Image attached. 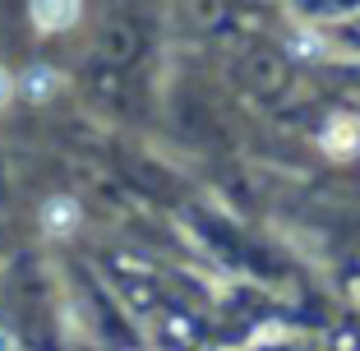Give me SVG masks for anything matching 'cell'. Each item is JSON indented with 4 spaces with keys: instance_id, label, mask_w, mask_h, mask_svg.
I'll list each match as a JSON object with an SVG mask.
<instances>
[{
    "instance_id": "1",
    "label": "cell",
    "mask_w": 360,
    "mask_h": 351,
    "mask_svg": "<svg viewBox=\"0 0 360 351\" xmlns=\"http://www.w3.org/2000/svg\"><path fill=\"white\" fill-rule=\"evenodd\" d=\"M28 10H32V23L42 32H60L79 19V0H32Z\"/></svg>"
},
{
    "instance_id": "6",
    "label": "cell",
    "mask_w": 360,
    "mask_h": 351,
    "mask_svg": "<svg viewBox=\"0 0 360 351\" xmlns=\"http://www.w3.org/2000/svg\"><path fill=\"white\" fill-rule=\"evenodd\" d=\"M296 51H300V56H314V51H319V42H314V37H300Z\"/></svg>"
},
{
    "instance_id": "5",
    "label": "cell",
    "mask_w": 360,
    "mask_h": 351,
    "mask_svg": "<svg viewBox=\"0 0 360 351\" xmlns=\"http://www.w3.org/2000/svg\"><path fill=\"white\" fill-rule=\"evenodd\" d=\"M10 93H14V79L5 75V70H0V107H5V102H10Z\"/></svg>"
},
{
    "instance_id": "4",
    "label": "cell",
    "mask_w": 360,
    "mask_h": 351,
    "mask_svg": "<svg viewBox=\"0 0 360 351\" xmlns=\"http://www.w3.org/2000/svg\"><path fill=\"white\" fill-rule=\"evenodd\" d=\"M56 84H60V75H56L51 65H32L28 75L19 79V88H23V93L32 97V102H46V97L56 93Z\"/></svg>"
},
{
    "instance_id": "2",
    "label": "cell",
    "mask_w": 360,
    "mask_h": 351,
    "mask_svg": "<svg viewBox=\"0 0 360 351\" xmlns=\"http://www.w3.org/2000/svg\"><path fill=\"white\" fill-rule=\"evenodd\" d=\"M323 148H328L333 158H351V153L360 148V120L338 116L328 129H323Z\"/></svg>"
},
{
    "instance_id": "3",
    "label": "cell",
    "mask_w": 360,
    "mask_h": 351,
    "mask_svg": "<svg viewBox=\"0 0 360 351\" xmlns=\"http://www.w3.org/2000/svg\"><path fill=\"white\" fill-rule=\"evenodd\" d=\"M42 226H46L51 236L75 231V226H79V203H75V199H65V194L46 199V208H42Z\"/></svg>"
}]
</instances>
